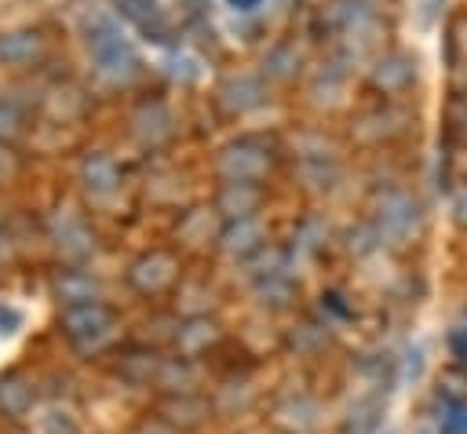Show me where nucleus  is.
<instances>
[{
	"label": "nucleus",
	"mask_w": 467,
	"mask_h": 434,
	"mask_svg": "<svg viewBox=\"0 0 467 434\" xmlns=\"http://www.w3.org/2000/svg\"><path fill=\"white\" fill-rule=\"evenodd\" d=\"M29 401H33V390H29L18 376H11V379H4V383H0V405H4L7 412H15V416H18V412H26V408H29Z\"/></svg>",
	"instance_id": "obj_4"
},
{
	"label": "nucleus",
	"mask_w": 467,
	"mask_h": 434,
	"mask_svg": "<svg viewBox=\"0 0 467 434\" xmlns=\"http://www.w3.org/2000/svg\"><path fill=\"white\" fill-rule=\"evenodd\" d=\"M379 398H361L354 408H350V419H347V434H376L379 427Z\"/></svg>",
	"instance_id": "obj_3"
},
{
	"label": "nucleus",
	"mask_w": 467,
	"mask_h": 434,
	"mask_svg": "<svg viewBox=\"0 0 467 434\" xmlns=\"http://www.w3.org/2000/svg\"><path fill=\"white\" fill-rule=\"evenodd\" d=\"M131 434H179L168 419H146V423H139Z\"/></svg>",
	"instance_id": "obj_6"
},
{
	"label": "nucleus",
	"mask_w": 467,
	"mask_h": 434,
	"mask_svg": "<svg viewBox=\"0 0 467 434\" xmlns=\"http://www.w3.org/2000/svg\"><path fill=\"white\" fill-rule=\"evenodd\" d=\"M317 419H321V405L306 394H292V398L277 401V408H274V423L288 434H306L317 427Z\"/></svg>",
	"instance_id": "obj_1"
},
{
	"label": "nucleus",
	"mask_w": 467,
	"mask_h": 434,
	"mask_svg": "<svg viewBox=\"0 0 467 434\" xmlns=\"http://www.w3.org/2000/svg\"><path fill=\"white\" fill-rule=\"evenodd\" d=\"M204 416H208V401L190 398V394H179V398H171V401L164 405V419H168L171 427H182V430L197 427Z\"/></svg>",
	"instance_id": "obj_2"
},
{
	"label": "nucleus",
	"mask_w": 467,
	"mask_h": 434,
	"mask_svg": "<svg viewBox=\"0 0 467 434\" xmlns=\"http://www.w3.org/2000/svg\"><path fill=\"white\" fill-rule=\"evenodd\" d=\"M438 423H441V434H467V401H452L438 416Z\"/></svg>",
	"instance_id": "obj_5"
}]
</instances>
